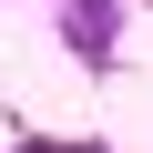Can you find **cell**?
<instances>
[{
  "instance_id": "1",
  "label": "cell",
  "mask_w": 153,
  "mask_h": 153,
  "mask_svg": "<svg viewBox=\"0 0 153 153\" xmlns=\"http://www.w3.org/2000/svg\"><path fill=\"white\" fill-rule=\"evenodd\" d=\"M61 31H71L82 61H102V51H112V0H61Z\"/></svg>"
},
{
  "instance_id": "2",
  "label": "cell",
  "mask_w": 153,
  "mask_h": 153,
  "mask_svg": "<svg viewBox=\"0 0 153 153\" xmlns=\"http://www.w3.org/2000/svg\"><path fill=\"white\" fill-rule=\"evenodd\" d=\"M82 153H102V143H82Z\"/></svg>"
}]
</instances>
